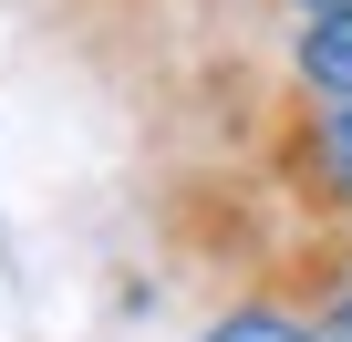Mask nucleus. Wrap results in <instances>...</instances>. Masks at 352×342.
<instances>
[{
  "mask_svg": "<svg viewBox=\"0 0 352 342\" xmlns=\"http://www.w3.org/2000/svg\"><path fill=\"white\" fill-rule=\"evenodd\" d=\"M290 187L311 218H352V94L311 104L300 114V145H290Z\"/></svg>",
  "mask_w": 352,
  "mask_h": 342,
  "instance_id": "f257e3e1",
  "label": "nucleus"
},
{
  "mask_svg": "<svg viewBox=\"0 0 352 342\" xmlns=\"http://www.w3.org/2000/svg\"><path fill=\"white\" fill-rule=\"evenodd\" d=\"M290 83H300L311 104L352 94V11H311V21H300V42H290Z\"/></svg>",
  "mask_w": 352,
  "mask_h": 342,
  "instance_id": "f03ea898",
  "label": "nucleus"
},
{
  "mask_svg": "<svg viewBox=\"0 0 352 342\" xmlns=\"http://www.w3.org/2000/svg\"><path fill=\"white\" fill-rule=\"evenodd\" d=\"M208 342H331V332H321V311L300 321V311H270V301H249V311H228Z\"/></svg>",
  "mask_w": 352,
  "mask_h": 342,
  "instance_id": "7ed1b4c3",
  "label": "nucleus"
},
{
  "mask_svg": "<svg viewBox=\"0 0 352 342\" xmlns=\"http://www.w3.org/2000/svg\"><path fill=\"white\" fill-rule=\"evenodd\" d=\"M321 332H331V342H352V280H342V290H321Z\"/></svg>",
  "mask_w": 352,
  "mask_h": 342,
  "instance_id": "20e7f679",
  "label": "nucleus"
},
{
  "mask_svg": "<svg viewBox=\"0 0 352 342\" xmlns=\"http://www.w3.org/2000/svg\"><path fill=\"white\" fill-rule=\"evenodd\" d=\"M290 11H300V21H311V11H352V0H290Z\"/></svg>",
  "mask_w": 352,
  "mask_h": 342,
  "instance_id": "39448f33",
  "label": "nucleus"
}]
</instances>
